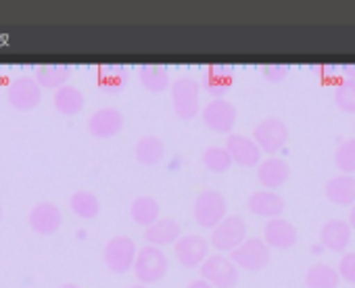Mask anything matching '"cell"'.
Here are the masks:
<instances>
[{
    "instance_id": "cell-1",
    "label": "cell",
    "mask_w": 355,
    "mask_h": 288,
    "mask_svg": "<svg viewBox=\"0 0 355 288\" xmlns=\"http://www.w3.org/2000/svg\"><path fill=\"white\" fill-rule=\"evenodd\" d=\"M171 105H173V111L175 115L184 119V121H191L199 115L201 111V84L193 78H178L175 82H171Z\"/></svg>"
},
{
    "instance_id": "cell-2",
    "label": "cell",
    "mask_w": 355,
    "mask_h": 288,
    "mask_svg": "<svg viewBox=\"0 0 355 288\" xmlns=\"http://www.w3.org/2000/svg\"><path fill=\"white\" fill-rule=\"evenodd\" d=\"M134 273H136L138 284H144V286H150L163 280L167 273V255L163 253V249L150 246V244H144L142 249H138Z\"/></svg>"
},
{
    "instance_id": "cell-3",
    "label": "cell",
    "mask_w": 355,
    "mask_h": 288,
    "mask_svg": "<svg viewBox=\"0 0 355 288\" xmlns=\"http://www.w3.org/2000/svg\"><path fill=\"white\" fill-rule=\"evenodd\" d=\"M195 222L201 228L216 230L228 217V203L220 190H203L195 199Z\"/></svg>"
},
{
    "instance_id": "cell-4",
    "label": "cell",
    "mask_w": 355,
    "mask_h": 288,
    "mask_svg": "<svg viewBox=\"0 0 355 288\" xmlns=\"http://www.w3.org/2000/svg\"><path fill=\"white\" fill-rule=\"evenodd\" d=\"M136 255H138L136 242H134L130 236H123V234L113 236V238L105 244V251H103L105 265H107L113 273H128L130 269H134Z\"/></svg>"
},
{
    "instance_id": "cell-5",
    "label": "cell",
    "mask_w": 355,
    "mask_h": 288,
    "mask_svg": "<svg viewBox=\"0 0 355 288\" xmlns=\"http://www.w3.org/2000/svg\"><path fill=\"white\" fill-rule=\"evenodd\" d=\"M253 140L257 142L261 153L276 157V153L284 149V144L288 140V125L280 117H266L253 129Z\"/></svg>"
},
{
    "instance_id": "cell-6",
    "label": "cell",
    "mask_w": 355,
    "mask_h": 288,
    "mask_svg": "<svg viewBox=\"0 0 355 288\" xmlns=\"http://www.w3.org/2000/svg\"><path fill=\"white\" fill-rule=\"evenodd\" d=\"M201 278L207 280L216 288H234L239 284L241 273H239L236 263L230 257L222 253H214L201 265Z\"/></svg>"
},
{
    "instance_id": "cell-7",
    "label": "cell",
    "mask_w": 355,
    "mask_h": 288,
    "mask_svg": "<svg viewBox=\"0 0 355 288\" xmlns=\"http://www.w3.org/2000/svg\"><path fill=\"white\" fill-rule=\"evenodd\" d=\"M230 259L236 263V267L247 269V271H261L263 267L270 265L272 261V253L270 246L266 244L263 238H247L236 251L230 253Z\"/></svg>"
},
{
    "instance_id": "cell-8",
    "label": "cell",
    "mask_w": 355,
    "mask_h": 288,
    "mask_svg": "<svg viewBox=\"0 0 355 288\" xmlns=\"http://www.w3.org/2000/svg\"><path fill=\"white\" fill-rule=\"evenodd\" d=\"M247 240V224L241 215H228L214 232H211V246L218 253H232Z\"/></svg>"
},
{
    "instance_id": "cell-9",
    "label": "cell",
    "mask_w": 355,
    "mask_h": 288,
    "mask_svg": "<svg viewBox=\"0 0 355 288\" xmlns=\"http://www.w3.org/2000/svg\"><path fill=\"white\" fill-rule=\"evenodd\" d=\"M209 251H211V242L197 234H187L173 244L175 259L189 269L201 267L209 259Z\"/></svg>"
},
{
    "instance_id": "cell-10",
    "label": "cell",
    "mask_w": 355,
    "mask_h": 288,
    "mask_svg": "<svg viewBox=\"0 0 355 288\" xmlns=\"http://www.w3.org/2000/svg\"><path fill=\"white\" fill-rule=\"evenodd\" d=\"M236 107L226 100V98H216V100H209L205 107H203V123L216 132V134H232L234 125H236Z\"/></svg>"
},
{
    "instance_id": "cell-11",
    "label": "cell",
    "mask_w": 355,
    "mask_h": 288,
    "mask_svg": "<svg viewBox=\"0 0 355 288\" xmlns=\"http://www.w3.org/2000/svg\"><path fill=\"white\" fill-rule=\"evenodd\" d=\"M7 100L15 111H34L42 100V88L34 78H15L7 90Z\"/></svg>"
},
{
    "instance_id": "cell-12",
    "label": "cell",
    "mask_w": 355,
    "mask_h": 288,
    "mask_svg": "<svg viewBox=\"0 0 355 288\" xmlns=\"http://www.w3.org/2000/svg\"><path fill=\"white\" fill-rule=\"evenodd\" d=\"M226 149L232 161L241 168H259V163L263 161L257 142L245 134H230L226 138Z\"/></svg>"
},
{
    "instance_id": "cell-13",
    "label": "cell",
    "mask_w": 355,
    "mask_h": 288,
    "mask_svg": "<svg viewBox=\"0 0 355 288\" xmlns=\"http://www.w3.org/2000/svg\"><path fill=\"white\" fill-rule=\"evenodd\" d=\"M28 224L30 228L40 234V236H51L55 234L61 224H63V215H61V209L51 203V201H40L32 207L30 215H28Z\"/></svg>"
},
{
    "instance_id": "cell-14",
    "label": "cell",
    "mask_w": 355,
    "mask_h": 288,
    "mask_svg": "<svg viewBox=\"0 0 355 288\" xmlns=\"http://www.w3.org/2000/svg\"><path fill=\"white\" fill-rule=\"evenodd\" d=\"M123 113L115 107H103L98 111H94L88 119V132L94 138H113L123 129Z\"/></svg>"
},
{
    "instance_id": "cell-15",
    "label": "cell",
    "mask_w": 355,
    "mask_h": 288,
    "mask_svg": "<svg viewBox=\"0 0 355 288\" xmlns=\"http://www.w3.org/2000/svg\"><path fill=\"white\" fill-rule=\"evenodd\" d=\"M247 207L251 213L270 219H278L284 213V199L276 192V190H257L253 195H249L247 199Z\"/></svg>"
},
{
    "instance_id": "cell-16",
    "label": "cell",
    "mask_w": 355,
    "mask_h": 288,
    "mask_svg": "<svg viewBox=\"0 0 355 288\" xmlns=\"http://www.w3.org/2000/svg\"><path fill=\"white\" fill-rule=\"evenodd\" d=\"M297 236H299L297 228L284 217L270 219L263 228V240L270 249H280V251L293 249L297 244Z\"/></svg>"
},
{
    "instance_id": "cell-17",
    "label": "cell",
    "mask_w": 355,
    "mask_h": 288,
    "mask_svg": "<svg viewBox=\"0 0 355 288\" xmlns=\"http://www.w3.org/2000/svg\"><path fill=\"white\" fill-rule=\"evenodd\" d=\"M291 178V168L280 157H268L257 168V180L263 186V190H276L284 186Z\"/></svg>"
},
{
    "instance_id": "cell-18",
    "label": "cell",
    "mask_w": 355,
    "mask_h": 288,
    "mask_svg": "<svg viewBox=\"0 0 355 288\" xmlns=\"http://www.w3.org/2000/svg\"><path fill=\"white\" fill-rule=\"evenodd\" d=\"M351 226L345 219H328L320 230L322 244L332 253H345L351 242Z\"/></svg>"
},
{
    "instance_id": "cell-19",
    "label": "cell",
    "mask_w": 355,
    "mask_h": 288,
    "mask_svg": "<svg viewBox=\"0 0 355 288\" xmlns=\"http://www.w3.org/2000/svg\"><path fill=\"white\" fill-rule=\"evenodd\" d=\"M182 238V228L175 219L171 217H161L159 222H155L150 228L144 230V240L150 246H165V244H175Z\"/></svg>"
},
{
    "instance_id": "cell-20",
    "label": "cell",
    "mask_w": 355,
    "mask_h": 288,
    "mask_svg": "<svg viewBox=\"0 0 355 288\" xmlns=\"http://www.w3.org/2000/svg\"><path fill=\"white\" fill-rule=\"evenodd\" d=\"M324 195L330 203L340 207H353L355 205V176L338 174L326 182Z\"/></svg>"
},
{
    "instance_id": "cell-21",
    "label": "cell",
    "mask_w": 355,
    "mask_h": 288,
    "mask_svg": "<svg viewBox=\"0 0 355 288\" xmlns=\"http://www.w3.org/2000/svg\"><path fill=\"white\" fill-rule=\"evenodd\" d=\"M232 84H234V69L230 65H211L205 73L203 90L211 96V100H216V98H224V94L232 88Z\"/></svg>"
},
{
    "instance_id": "cell-22",
    "label": "cell",
    "mask_w": 355,
    "mask_h": 288,
    "mask_svg": "<svg viewBox=\"0 0 355 288\" xmlns=\"http://www.w3.org/2000/svg\"><path fill=\"white\" fill-rule=\"evenodd\" d=\"M134 157L144 168H153V165L161 163L163 157H165L163 140L159 136H153V134H146V136L138 138L136 147H134Z\"/></svg>"
},
{
    "instance_id": "cell-23",
    "label": "cell",
    "mask_w": 355,
    "mask_h": 288,
    "mask_svg": "<svg viewBox=\"0 0 355 288\" xmlns=\"http://www.w3.org/2000/svg\"><path fill=\"white\" fill-rule=\"evenodd\" d=\"M71 78V67L69 65H61V63H55V65H40L36 67V73H34V80L38 82V86L42 90H61L63 86H67Z\"/></svg>"
},
{
    "instance_id": "cell-24",
    "label": "cell",
    "mask_w": 355,
    "mask_h": 288,
    "mask_svg": "<svg viewBox=\"0 0 355 288\" xmlns=\"http://www.w3.org/2000/svg\"><path fill=\"white\" fill-rule=\"evenodd\" d=\"M53 102H55V109L61 113V115H65V117H73V115H78L82 109H84V105H86V98H84V92L80 90V88H76V86H63L61 90H57L55 92V96H53Z\"/></svg>"
},
{
    "instance_id": "cell-25",
    "label": "cell",
    "mask_w": 355,
    "mask_h": 288,
    "mask_svg": "<svg viewBox=\"0 0 355 288\" xmlns=\"http://www.w3.org/2000/svg\"><path fill=\"white\" fill-rule=\"evenodd\" d=\"M96 84L105 92H117L128 84V67L119 63H105L96 69Z\"/></svg>"
},
{
    "instance_id": "cell-26",
    "label": "cell",
    "mask_w": 355,
    "mask_h": 288,
    "mask_svg": "<svg viewBox=\"0 0 355 288\" xmlns=\"http://www.w3.org/2000/svg\"><path fill=\"white\" fill-rule=\"evenodd\" d=\"M130 215L132 219L138 224V226H144V228H150L155 222H159L161 217V209H159V203L157 199L148 197V195H142V197H136L130 205Z\"/></svg>"
},
{
    "instance_id": "cell-27",
    "label": "cell",
    "mask_w": 355,
    "mask_h": 288,
    "mask_svg": "<svg viewBox=\"0 0 355 288\" xmlns=\"http://www.w3.org/2000/svg\"><path fill=\"white\" fill-rule=\"evenodd\" d=\"M138 80H140L142 88L148 90V92H153V94L171 88L169 86V71L163 65H150V63L142 65L138 69Z\"/></svg>"
},
{
    "instance_id": "cell-28",
    "label": "cell",
    "mask_w": 355,
    "mask_h": 288,
    "mask_svg": "<svg viewBox=\"0 0 355 288\" xmlns=\"http://www.w3.org/2000/svg\"><path fill=\"white\" fill-rule=\"evenodd\" d=\"M338 282H340L338 269H334L328 263H315L305 273L307 288H336Z\"/></svg>"
},
{
    "instance_id": "cell-29",
    "label": "cell",
    "mask_w": 355,
    "mask_h": 288,
    "mask_svg": "<svg viewBox=\"0 0 355 288\" xmlns=\"http://www.w3.org/2000/svg\"><path fill=\"white\" fill-rule=\"evenodd\" d=\"M69 209L80 219H94L101 213V201L90 190H78L69 199Z\"/></svg>"
},
{
    "instance_id": "cell-30",
    "label": "cell",
    "mask_w": 355,
    "mask_h": 288,
    "mask_svg": "<svg viewBox=\"0 0 355 288\" xmlns=\"http://www.w3.org/2000/svg\"><path fill=\"white\" fill-rule=\"evenodd\" d=\"M232 157L226 147H209L203 151V165L214 174H224L232 168Z\"/></svg>"
},
{
    "instance_id": "cell-31",
    "label": "cell",
    "mask_w": 355,
    "mask_h": 288,
    "mask_svg": "<svg viewBox=\"0 0 355 288\" xmlns=\"http://www.w3.org/2000/svg\"><path fill=\"white\" fill-rule=\"evenodd\" d=\"M334 165L340 174L353 176L355 174V138H347L338 144L334 153Z\"/></svg>"
},
{
    "instance_id": "cell-32",
    "label": "cell",
    "mask_w": 355,
    "mask_h": 288,
    "mask_svg": "<svg viewBox=\"0 0 355 288\" xmlns=\"http://www.w3.org/2000/svg\"><path fill=\"white\" fill-rule=\"evenodd\" d=\"M334 105L343 111V113H355V82L349 80H340L334 86Z\"/></svg>"
},
{
    "instance_id": "cell-33",
    "label": "cell",
    "mask_w": 355,
    "mask_h": 288,
    "mask_svg": "<svg viewBox=\"0 0 355 288\" xmlns=\"http://www.w3.org/2000/svg\"><path fill=\"white\" fill-rule=\"evenodd\" d=\"M261 73H263V78H266L268 82H272V84H280L282 80H286V78H288V73H291V65H286V63H270V65H266V67L261 69Z\"/></svg>"
},
{
    "instance_id": "cell-34",
    "label": "cell",
    "mask_w": 355,
    "mask_h": 288,
    "mask_svg": "<svg viewBox=\"0 0 355 288\" xmlns=\"http://www.w3.org/2000/svg\"><path fill=\"white\" fill-rule=\"evenodd\" d=\"M338 276L340 280L355 284V253H343L338 261Z\"/></svg>"
},
{
    "instance_id": "cell-35",
    "label": "cell",
    "mask_w": 355,
    "mask_h": 288,
    "mask_svg": "<svg viewBox=\"0 0 355 288\" xmlns=\"http://www.w3.org/2000/svg\"><path fill=\"white\" fill-rule=\"evenodd\" d=\"M311 71L324 80V82H334L336 75H340V67L338 65H332V63H322V65H311Z\"/></svg>"
},
{
    "instance_id": "cell-36",
    "label": "cell",
    "mask_w": 355,
    "mask_h": 288,
    "mask_svg": "<svg viewBox=\"0 0 355 288\" xmlns=\"http://www.w3.org/2000/svg\"><path fill=\"white\" fill-rule=\"evenodd\" d=\"M340 75L343 80H349V82H355V63H340Z\"/></svg>"
},
{
    "instance_id": "cell-37",
    "label": "cell",
    "mask_w": 355,
    "mask_h": 288,
    "mask_svg": "<svg viewBox=\"0 0 355 288\" xmlns=\"http://www.w3.org/2000/svg\"><path fill=\"white\" fill-rule=\"evenodd\" d=\"M187 288H216V286H211L207 280H203V278H197V280H193Z\"/></svg>"
},
{
    "instance_id": "cell-38",
    "label": "cell",
    "mask_w": 355,
    "mask_h": 288,
    "mask_svg": "<svg viewBox=\"0 0 355 288\" xmlns=\"http://www.w3.org/2000/svg\"><path fill=\"white\" fill-rule=\"evenodd\" d=\"M349 226H351V230H355V205L349 211Z\"/></svg>"
},
{
    "instance_id": "cell-39",
    "label": "cell",
    "mask_w": 355,
    "mask_h": 288,
    "mask_svg": "<svg viewBox=\"0 0 355 288\" xmlns=\"http://www.w3.org/2000/svg\"><path fill=\"white\" fill-rule=\"evenodd\" d=\"M61 288H82V286H78V284H71V282H67V284H63Z\"/></svg>"
},
{
    "instance_id": "cell-40",
    "label": "cell",
    "mask_w": 355,
    "mask_h": 288,
    "mask_svg": "<svg viewBox=\"0 0 355 288\" xmlns=\"http://www.w3.org/2000/svg\"><path fill=\"white\" fill-rule=\"evenodd\" d=\"M130 288H148V286H144V284H134V286H130Z\"/></svg>"
},
{
    "instance_id": "cell-41",
    "label": "cell",
    "mask_w": 355,
    "mask_h": 288,
    "mask_svg": "<svg viewBox=\"0 0 355 288\" xmlns=\"http://www.w3.org/2000/svg\"><path fill=\"white\" fill-rule=\"evenodd\" d=\"M0 219H3V205H0Z\"/></svg>"
}]
</instances>
